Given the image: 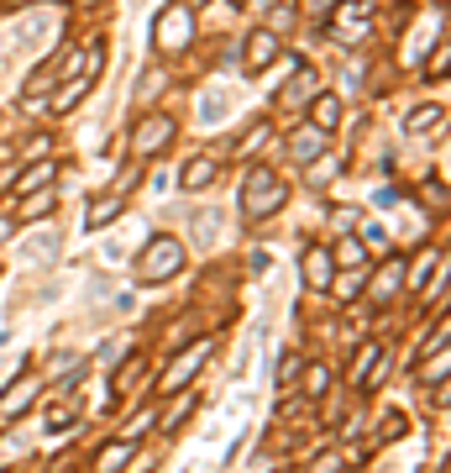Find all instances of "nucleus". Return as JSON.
Listing matches in <instances>:
<instances>
[{"mask_svg": "<svg viewBox=\"0 0 451 473\" xmlns=\"http://www.w3.org/2000/svg\"><path fill=\"white\" fill-rule=\"evenodd\" d=\"M357 242H367L373 252H383V242H389V237H383V226H362V237H357Z\"/></svg>", "mask_w": 451, "mask_h": 473, "instance_id": "nucleus-37", "label": "nucleus"}, {"mask_svg": "<svg viewBox=\"0 0 451 473\" xmlns=\"http://www.w3.org/2000/svg\"><path fill=\"white\" fill-rule=\"evenodd\" d=\"M378 352H383L378 342H362L357 347V358H352V384H362V378H367V368H373V358H378Z\"/></svg>", "mask_w": 451, "mask_h": 473, "instance_id": "nucleus-31", "label": "nucleus"}, {"mask_svg": "<svg viewBox=\"0 0 451 473\" xmlns=\"http://www.w3.org/2000/svg\"><path fill=\"white\" fill-rule=\"evenodd\" d=\"M341 468H347V458H341V452H326V458H320L310 473H341Z\"/></svg>", "mask_w": 451, "mask_h": 473, "instance_id": "nucleus-38", "label": "nucleus"}, {"mask_svg": "<svg viewBox=\"0 0 451 473\" xmlns=\"http://www.w3.org/2000/svg\"><path fill=\"white\" fill-rule=\"evenodd\" d=\"M331 258L341 263V268H367V248H362L352 232H341V242L331 248Z\"/></svg>", "mask_w": 451, "mask_h": 473, "instance_id": "nucleus-26", "label": "nucleus"}, {"mask_svg": "<svg viewBox=\"0 0 451 473\" xmlns=\"http://www.w3.org/2000/svg\"><path fill=\"white\" fill-rule=\"evenodd\" d=\"M59 179V158L48 153V158H32L27 168L16 174V185H11V195H32V189H42V185H53Z\"/></svg>", "mask_w": 451, "mask_h": 473, "instance_id": "nucleus-16", "label": "nucleus"}, {"mask_svg": "<svg viewBox=\"0 0 451 473\" xmlns=\"http://www.w3.org/2000/svg\"><path fill=\"white\" fill-rule=\"evenodd\" d=\"M268 263H273L268 252H252V258H247V268H252V274H268Z\"/></svg>", "mask_w": 451, "mask_h": 473, "instance_id": "nucleus-41", "label": "nucleus"}, {"mask_svg": "<svg viewBox=\"0 0 451 473\" xmlns=\"http://www.w3.org/2000/svg\"><path fill=\"white\" fill-rule=\"evenodd\" d=\"M441 263H446V252H441V248H425L420 258H415V268H410V274H404V284H410V289H415V295H425V284H430V274H436V268H441Z\"/></svg>", "mask_w": 451, "mask_h": 473, "instance_id": "nucleus-21", "label": "nucleus"}, {"mask_svg": "<svg viewBox=\"0 0 451 473\" xmlns=\"http://www.w3.org/2000/svg\"><path fill=\"white\" fill-rule=\"evenodd\" d=\"M326 148H331V132H320V126H310V122H300L294 126V132H289V158H294V163H315V158L326 153Z\"/></svg>", "mask_w": 451, "mask_h": 473, "instance_id": "nucleus-9", "label": "nucleus"}, {"mask_svg": "<svg viewBox=\"0 0 451 473\" xmlns=\"http://www.w3.org/2000/svg\"><path fill=\"white\" fill-rule=\"evenodd\" d=\"M137 458V441L131 437H121V441H105L100 452H95V473H121L126 463Z\"/></svg>", "mask_w": 451, "mask_h": 473, "instance_id": "nucleus-19", "label": "nucleus"}, {"mask_svg": "<svg viewBox=\"0 0 451 473\" xmlns=\"http://www.w3.org/2000/svg\"><path fill=\"white\" fill-rule=\"evenodd\" d=\"M320 90V79H315V68H304V74H294L289 85H284V95H278V105H304L310 95Z\"/></svg>", "mask_w": 451, "mask_h": 473, "instance_id": "nucleus-24", "label": "nucleus"}, {"mask_svg": "<svg viewBox=\"0 0 451 473\" xmlns=\"http://www.w3.org/2000/svg\"><path fill=\"white\" fill-rule=\"evenodd\" d=\"M48 32H53V16H22V22H11V32H5V48H11V53H27Z\"/></svg>", "mask_w": 451, "mask_h": 473, "instance_id": "nucleus-12", "label": "nucleus"}, {"mask_svg": "<svg viewBox=\"0 0 451 473\" xmlns=\"http://www.w3.org/2000/svg\"><path fill=\"white\" fill-rule=\"evenodd\" d=\"M300 374H304V352H284L278 358V395H294Z\"/></svg>", "mask_w": 451, "mask_h": 473, "instance_id": "nucleus-28", "label": "nucleus"}, {"mask_svg": "<svg viewBox=\"0 0 451 473\" xmlns=\"http://www.w3.org/2000/svg\"><path fill=\"white\" fill-rule=\"evenodd\" d=\"M336 0H304V11H310V16H315V22H320V16H326V11H331Z\"/></svg>", "mask_w": 451, "mask_h": 473, "instance_id": "nucleus-42", "label": "nucleus"}, {"mask_svg": "<svg viewBox=\"0 0 451 473\" xmlns=\"http://www.w3.org/2000/svg\"><path fill=\"white\" fill-rule=\"evenodd\" d=\"M142 185V158H131V163H121V174H116V195H131V189Z\"/></svg>", "mask_w": 451, "mask_h": 473, "instance_id": "nucleus-30", "label": "nucleus"}, {"mask_svg": "<svg viewBox=\"0 0 451 473\" xmlns=\"http://www.w3.org/2000/svg\"><path fill=\"white\" fill-rule=\"evenodd\" d=\"M163 85H168V68H152V74H142V79H137V95H158Z\"/></svg>", "mask_w": 451, "mask_h": 473, "instance_id": "nucleus-34", "label": "nucleus"}, {"mask_svg": "<svg viewBox=\"0 0 451 473\" xmlns=\"http://www.w3.org/2000/svg\"><path fill=\"white\" fill-rule=\"evenodd\" d=\"M446 37H441V42H436V63H430V68H425V79H436V85H441V79H446Z\"/></svg>", "mask_w": 451, "mask_h": 473, "instance_id": "nucleus-36", "label": "nucleus"}, {"mask_svg": "<svg viewBox=\"0 0 451 473\" xmlns=\"http://www.w3.org/2000/svg\"><path fill=\"white\" fill-rule=\"evenodd\" d=\"M90 90H95L90 74H68V79H59V85H53V100H42V105H53L59 116H68V111H74V105H79Z\"/></svg>", "mask_w": 451, "mask_h": 473, "instance_id": "nucleus-14", "label": "nucleus"}, {"mask_svg": "<svg viewBox=\"0 0 451 473\" xmlns=\"http://www.w3.org/2000/svg\"><path fill=\"white\" fill-rule=\"evenodd\" d=\"M278 59H284L278 32H268V27L247 32V42H241V68H247V74H263V68H273Z\"/></svg>", "mask_w": 451, "mask_h": 473, "instance_id": "nucleus-7", "label": "nucleus"}, {"mask_svg": "<svg viewBox=\"0 0 451 473\" xmlns=\"http://www.w3.org/2000/svg\"><path fill=\"white\" fill-rule=\"evenodd\" d=\"M215 179H221V158H215V153H194L189 163H184L179 189H189V195H205Z\"/></svg>", "mask_w": 451, "mask_h": 473, "instance_id": "nucleus-10", "label": "nucleus"}, {"mask_svg": "<svg viewBox=\"0 0 451 473\" xmlns=\"http://www.w3.org/2000/svg\"><path fill=\"white\" fill-rule=\"evenodd\" d=\"M189 42H194V5L168 0V5H163V16L152 22V48H158L163 59H179Z\"/></svg>", "mask_w": 451, "mask_h": 473, "instance_id": "nucleus-3", "label": "nucleus"}, {"mask_svg": "<svg viewBox=\"0 0 451 473\" xmlns=\"http://www.w3.org/2000/svg\"><path fill=\"white\" fill-rule=\"evenodd\" d=\"M142 374H148V358L137 352L131 363H121V368H116V378H111V389H116V395H121V389H131V384H137V378H142Z\"/></svg>", "mask_w": 451, "mask_h": 473, "instance_id": "nucleus-29", "label": "nucleus"}, {"mask_svg": "<svg viewBox=\"0 0 451 473\" xmlns=\"http://www.w3.org/2000/svg\"><path fill=\"white\" fill-rule=\"evenodd\" d=\"M48 142H53L48 132H32V137H27V153L32 158H48Z\"/></svg>", "mask_w": 451, "mask_h": 473, "instance_id": "nucleus-39", "label": "nucleus"}, {"mask_svg": "<svg viewBox=\"0 0 451 473\" xmlns=\"http://www.w3.org/2000/svg\"><path fill=\"white\" fill-rule=\"evenodd\" d=\"M11 5H32V0H11Z\"/></svg>", "mask_w": 451, "mask_h": 473, "instance_id": "nucleus-44", "label": "nucleus"}, {"mask_svg": "<svg viewBox=\"0 0 451 473\" xmlns=\"http://www.w3.org/2000/svg\"><path fill=\"white\" fill-rule=\"evenodd\" d=\"M48 216H59V189H53V185L22 195V205H16V216H11V221L22 226V221H48Z\"/></svg>", "mask_w": 451, "mask_h": 473, "instance_id": "nucleus-13", "label": "nucleus"}, {"mask_svg": "<svg viewBox=\"0 0 451 473\" xmlns=\"http://www.w3.org/2000/svg\"><path fill=\"white\" fill-rule=\"evenodd\" d=\"M289 205V185L273 174V168H247L241 179V216L247 221H268Z\"/></svg>", "mask_w": 451, "mask_h": 473, "instance_id": "nucleus-1", "label": "nucleus"}, {"mask_svg": "<svg viewBox=\"0 0 451 473\" xmlns=\"http://www.w3.org/2000/svg\"><path fill=\"white\" fill-rule=\"evenodd\" d=\"M174 137H179V116H168V111H142V116L131 122V158L168 153Z\"/></svg>", "mask_w": 451, "mask_h": 473, "instance_id": "nucleus-4", "label": "nucleus"}, {"mask_svg": "<svg viewBox=\"0 0 451 473\" xmlns=\"http://www.w3.org/2000/svg\"><path fill=\"white\" fill-rule=\"evenodd\" d=\"M152 426H158V415H152V410H142V415H137V421H131V426H126V432H121V437H131V441H142L152 432Z\"/></svg>", "mask_w": 451, "mask_h": 473, "instance_id": "nucleus-33", "label": "nucleus"}, {"mask_svg": "<svg viewBox=\"0 0 451 473\" xmlns=\"http://www.w3.org/2000/svg\"><path fill=\"white\" fill-rule=\"evenodd\" d=\"M304 105H310V126L336 132V122H341V95H336V90H315Z\"/></svg>", "mask_w": 451, "mask_h": 473, "instance_id": "nucleus-18", "label": "nucleus"}, {"mask_svg": "<svg viewBox=\"0 0 451 473\" xmlns=\"http://www.w3.org/2000/svg\"><path fill=\"white\" fill-rule=\"evenodd\" d=\"M336 232H352V226H357V221H362V211H352V205H347V211H336Z\"/></svg>", "mask_w": 451, "mask_h": 473, "instance_id": "nucleus-40", "label": "nucleus"}, {"mask_svg": "<svg viewBox=\"0 0 451 473\" xmlns=\"http://www.w3.org/2000/svg\"><path fill=\"white\" fill-rule=\"evenodd\" d=\"M300 268H304V289H315V295H331V279H336V258H331V248L310 242V248L300 252Z\"/></svg>", "mask_w": 451, "mask_h": 473, "instance_id": "nucleus-8", "label": "nucleus"}, {"mask_svg": "<svg viewBox=\"0 0 451 473\" xmlns=\"http://www.w3.org/2000/svg\"><path fill=\"white\" fill-rule=\"evenodd\" d=\"M441 122H446V105H441V100H430V105H420V111H410V116H404V132H410V137H420V132H436Z\"/></svg>", "mask_w": 451, "mask_h": 473, "instance_id": "nucleus-23", "label": "nucleus"}, {"mask_svg": "<svg viewBox=\"0 0 451 473\" xmlns=\"http://www.w3.org/2000/svg\"><path fill=\"white\" fill-rule=\"evenodd\" d=\"M126 216V195H116V189H105V195H95L90 200V211H85V226L90 232H105L111 221Z\"/></svg>", "mask_w": 451, "mask_h": 473, "instance_id": "nucleus-15", "label": "nucleus"}, {"mask_svg": "<svg viewBox=\"0 0 451 473\" xmlns=\"http://www.w3.org/2000/svg\"><path fill=\"white\" fill-rule=\"evenodd\" d=\"M331 27H336V37H362L367 32V5L362 0H336L331 5Z\"/></svg>", "mask_w": 451, "mask_h": 473, "instance_id": "nucleus-17", "label": "nucleus"}, {"mask_svg": "<svg viewBox=\"0 0 451 473\" xmlns=\"http://www.w3.org/2000/svg\"><path fill=\"white\" fill-rule=\"evenodd\" d=\"M367 279H373V289H367V311H383L393 295L404 289V258H399V252H389V263L367 268Z\"/></svg>", "mask_w": 451, "mask_h": 473, "instance_id": "nucleus-6", "label": "nucleus"}, {"mask_svg": "<svg viewBox=\"0 0 451 473\" xmlns=\"http://www.w3.org/2000/svg\"><path fill=\"white\" fill-rule=\"evenodd\" d=\"M268 142H273V122H257V126H247L237 137V148H226L221 158H252V153H263Z\"/></svg>", "mask_w": 451, "mask_h": 473, "instance_id": "nucleus-20", "label": "nucleus"}, {"mask_svg": "<svg viewBox=\"0 0 451 473\" xmlns=\"http://www.w3.org/2000/svg\"><path fill=\"white\" fill-rule=\"evenodd\" d=\"M22 258H27V263H37V258H59V232H53V226H42L37 237H27Z\"/></svg>", "mask_w": 451, "mask_h": 473, "instance_id": "nucleus-27", "label": "nucleus"}, {"mask_svg": "<svg viewBox=\"0 0 451 473\" xmlns=\"http://www.w3.org/2000/svg\"><path fill=\"white\" fill-rule=\"evenodd\" d=\"M211 363V337H200V342H189L184 352H174V363L163 368V378H158V395H179L189 378L200 374Z\"/></svg>", "mask_w": 451, "mask_h": 473, "instance_id": "nucleus-5", "label": "nucleus"}, {"mask_svg": "<svg viewBox=\"0 0 451 473\" xmlns=\"http://www.w3.org/2000/svg\"><path fill=\"white\" fill-rule=\"evenodd\" d=\"M189 410H194V395H184L179 405H168V415H163V421H158V426H152V432H163V437H168V432H174V426H179L184 415H189Z\"/></svg>", "mask_w": 451, "mask_h": 473, "instance_id": "nucleus-32", "label": "nucleus"}, {"mask_svg": "<svg viewBox=\"0 0 451 473\" xmlns=\"http://www.w3.org/2000/svg\"><path fill=\"white\" fill-rule=\"evenodd\" d=\"M184 263H189V248H184L174 232H158V237H148V248L137 258V284H148V289L152 284H168Z\"/></svg>", "mask_w": 451, "mask_h": 473, "instance_id": "nucleus-2", "label": "nucleus"}, {"mask_svg": "<svg viewBox=\"0 0 451 473\" xmlns=\"http://www.w3.org/2000/svg\"><path fill=\"white\" fill-rule=\"evenodd\" d=\"M304 395H310V400H326V395H331V384H336V374L331 368H326V363H304Z\"/></svg>", "mask_w": 451, "mask_h": 473, "instance_id": "nucleus-25", "label": "nucleus"}, {"mask_svg": "<svg viewBox=\"0 0 451 473\" xmlns=\"http://www.w3.org/2000/svg\"><path fill=\"white\" fill-rule=\"evenodd\" d=\"M48 432H74V410L53 405V410H48Z\"/></svg>", "mask_w": 451, "mask_h": 473, "instance_id": "nucleus-35", "label": "nucleus"}, {"mask_svg": "<svg viewBox=\"0 0 451 473\" xmlns=\"http://www.w3.org/2000/svg\"><path fill=\"white\" fill-rule=\"evenodd\" d=\"M184 5H205V0H184Z\"/></svg>", "mask_w": 451, "mask_h": 473, "instance_id": "nucleus-43", "label": "nucleus"}, {"mask_svg": "<svg viewBox=\"0 0 451 473\" xmlns=\"http://www.w3.org/2000/svg\"><path fill=\"white\" fill-rule=\"evenodd\" d=\"M226 5H247V0H226Z\"/></svg>", "mask_w": 451, "mask_h": 473, "instance_id": "nucleus-45", "label": "nucleus"}, {"mask_svg": "<svg viewBox=\"0 0 451 473\" xmlns=\"http://www.w3.org/2000/svg\"><path fill=\"white\" fill-rule=\"evenodd\" d=\"M53 85H59V68H53V59H48V63L32 68V79L22 85V100H27V105H42V95L53 90Z\"/></svg>", "mask_w": 451, "mask_h": 473, "instance_id": "nucleus-22", "label": "nucleus"}, {"mask_svg": "<svg viewBox=\"0 0 451 473\" xmlns=\"http://www.w3.org/2000/svg\"><path fill=\"white\" fill-rule=\"evenodd\" d=\"M32 405H37V378H16L0 389V421H22Z\"/></svg>", "mask_w": 451, "mask_h": 473, "instance_id": "nucleus-11", "label": "nucleus"}]
</instances>
